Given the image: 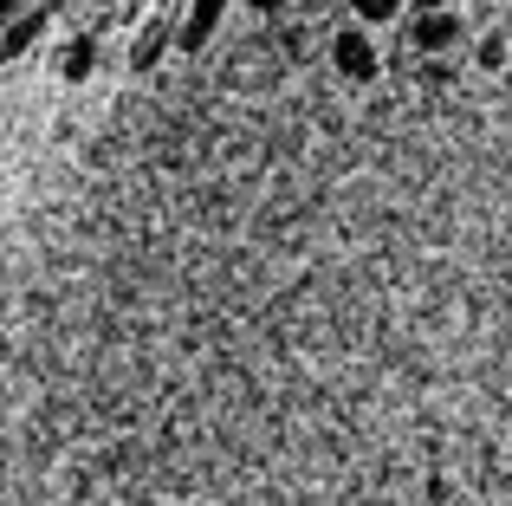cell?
<instances>
[{"label": "cell", "instance_id": "5b68a950", "mask_svg": "<svg viewBox=\"0 0 512 506\" xmlns=\"http://www.w3.org/2000/svg\"><path fill=\"white\" fill-rule=\"evenodd\" d=\"M169 39H175V33H169V20L143 26V33H137V46H130V72H150V65L169 52Z\"/></svg>", "mask_w": 512, "mask_h": 506}, {"label": "cell", "instance_id": "9c48e42d", "mask_svg": "<svg viewBox=\"0 0 512 506\" xmlns=\"http://www.w3.org/2000/svg\"><path fill=\"white\" fill-rule=\"evenodd\" d=\"M247 7H253V13H286L292 0H247Z\"/></svg>", "mask_w": 512, "mask_h": 506}, {"label": "cell", "instance_id": "52a82bcc", "mask_svg": "<svg viewBox=\"0 0 512 506\" xmlns=\"http://www.w3.org/2000/svg\"><path fill=\"white\" fill-rule=\"evenodd\" d=\"M350 13H357L363 26H383V20H396V13H402V0H350Z\"/></svg>", "mask_w": 512, "mask_h": 506}, {"label": "cell", "instance_id": "7c38bea8", "mask_svg": "<svg viewBox=\"0 0 512 506\" xmlns=\"http://www.w3.org/2000/svg\"><path fill=\"white\" fill-rule=\"evenodd\" d=\"M104 7H111V0H104Z\"/></svg>", "mask_w": 512, "mask_h": 506}, {"label": "cell", "instance_id": "30bf717a", "mask_svg": "<svg viewBox=\"0 0 512 506\" xmlns=\"http://www.w3.org/2000/svg\"><path fill=\"white\" fill-rule=\"evenodd\" d=\"M20 7H26V0H0V26H7V20H13Z\"/></svg>", "mask_w": 512, "mask_h": 506}, {"label": "cell", "instance_id": "ba28073f", "mask_svg": "<svg viewBox=\"0 0 512 506\" xmlns=\"http://www.w3.org/2000/svg\"><path fill=\"white\" fill-rule=\"evenodd\" d=\"M506 52H512V39H506V33H487V39L474 46V59L487 65V72H500V65H506Z\"/></svg>", "mask_w": 512, "mask_h": 506}, {"label": "cell", "instance_id": "3957f363", "mask_svg": "<svg viewBox=\"0 0 512 506\" xmlns=\"http://www.w3.org/2000/svg\"><path fill=\"white\" fill-rule=\"evenodd\" d=\"M46 26H52V7H39V0H26L20 13H13L7 26H0V65H20L26 52L46 39Z\"/></svg>", "mask_w": 512, "mask_h": 506}, {"label": "cell", "instance_id": "6da1fadb", "mask_svg": "<svg viewBox=\"0 0 512 506\" xmlns=\"http://www.w3.org/2000/svg\"><path fill=\"white\" fill-rule=\"evenodd\" d=\"M402 39H409V52H422V59H448V52L467 46V20H461V7H415L409 26H402Z\"/></svg>", "mask_w": 512, "mask_h": 506}, {"label": "cell", "instance_id": "277c9868", "mask_svg": "<svg viewBox=\"0 0 512 506\" xmlns=\"http://www.w3.org/2000/svg\"><path fill=\"white\" fill-rule=\"evenodd\" d=\"M227 7H234V0H188L182 26H175V46H182V52H201V46H208L214 33H221Z\"/></svg>", "mask_w": 512, "mask_h": 506}, {"label": "cell", "instance_id": "8fae6325", "mask_svg": "<svg viewBox=\"0 0 512 506\" xmlns=\"http://www.w3.org/2000/svg\"><path fill=\"white\" fill-rule=\"evenodd\" d=\"M500 33H506V39H512V7H506V26H500Z\"/></svg>", "mask_w": 512, "mask_h": 506}, {"label": "cell", "instance_id": "7a4b0ae2", "mask_svg": "<svg viewBox=\"0 0 512 506\" xmlns=\"http://www.w3.org/2000/svg\"><path fill=\"white\" fill-rule=\"evenodd\" d=\"M331 65H338V78H350V85H370V78L383 72L376 39L363 33V26H338V33H331Z\"/></svg>", "mask_w": 512, "mask_h": 506}, {"label": "cell", "instance_id": "8992f818", "mask_svg": "<svg viewBox=\"0 0 512 506\" xmlns=\"http://www.w3.org/2000/svg\"><path fill=\"white\" fill-rule=\"evenodd\" d=\"M91 65H98V39H91V33H78L72 46H65L59 72H65V78H72V85H78V78H91Z\"/></svg>", "mask_w": 512, "mask_h": 506}]
</instances>
